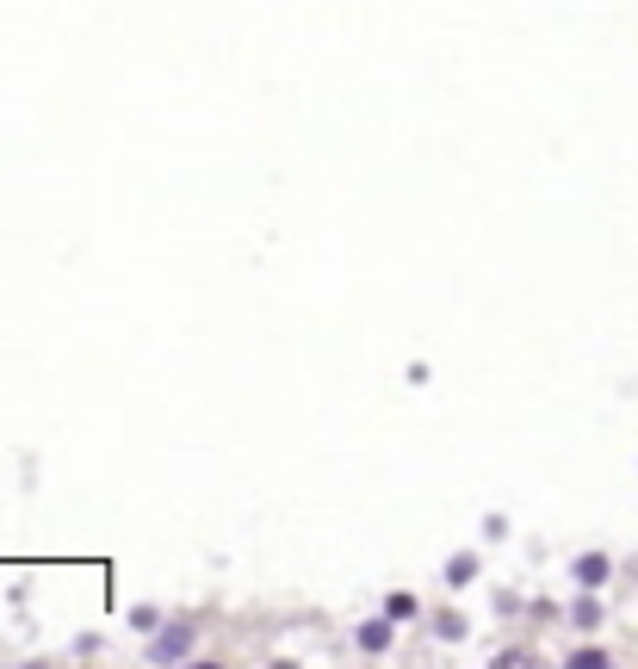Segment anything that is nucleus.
<instances>
[{
    "label": "nucleus",
    "mask_w": 638,
    "mask_h": 669,
    "mask_svg": "<svg viewBox=\"0 0 638 669\" xmlns=\"http://www.w3.org/2000/svg\"><path fill=\"white\" fill-rule=\"evenodd\" d=\"M607 571H614V564H607L601 552H582L577 558V583H582V589H601V583H607Z\"/></svg>",
    "instance_id": "obj_2"
},
{
    "label": "nucleus",
    "mask_w": 638,
    "mask_h": 669,
    "mask_svg": "<svg viewBox=\"0 0 638 669\" xmlns=\"http://www.w3.org/2000/svg\"><path fill=\"white\" fill-rule=\"evenodd\" d=\"M471 576H478V558H453V564H446V583H453V589L471 583Z\"/></svg>",
    "instance_id": "obj_5"
},
{
    "label": "nucleus",
    "mask_w": 638,
    "mask_h": 669,
    "mask_svg": "<svg viewBox=\"0 0 638 669\" xmlns=\"http://www.w3.org/2000/svg\"><path fill=\"white\" fill-rule=\"evenodd\" d=\"M570 620H577V626H601V601L595 595H582L577 608H570Z\"/></svg>",
    "instance_id": "obj_4"
},
{
    "label": "nucleus",
    "mask_w": 638,
    "mask_h": 669,
    "mask_svg": "<svg viewBox=\"0 0 638 669\" xmlns=\"http://www.w3.org/2000/svg\"><path fill=\"white\" fill-rule=\"evenodd\" d=\"M385 613H390V620H416V595H390Z\"/></svg>",
    "instance_id": "obj_6"
},
{
    "label": "nucleus",
    "mask_w": 638,
    "mask_h": 669,
    "mask_svg": "<svg viewBox=\"0 0 638 669\" xmlns=\"http://www.w3.org/2000/svg\"><path fill=\"white\" fill-rule=\"evenodd\" d=\"M186 650H193V632H186V626H161L149 638V664H180Z\"/></svg>",
    "instance_id": "obj_1"
},
{
    "label": "nucleus",
    "mask_w": 638,
    "mask_h": 669,
    "mask_svg": "<svg viewBox=\"0 0 638 669\" xmlns=\"http://www.w3.org/2000/svg\"><path fill=\"white\" fill-rule=\"evenodd\" d=\"M434 632H441V638H465V620H453V613H441V620H434Z\"/></svg>",
    "instance_id": "obj_7"
},
{
    "label": "nucleus",
    "mask_w": 638,
    "mask_h": 669,
    "mask_svg": "<svg viewBox=\"0 0 638 669\" xmlns=\"http://www.w3.org/2000/svg\"><path fill=\"white\" fill-rule=\"evenodd\" d=\"M570 664H577V669H601V664H607V650H577Z\"/></svg>",
    "instance_id": "obj_8"
},
{
    "label": "nucleus",
    "mask_w": 638,
    "mask_h": 669,
    "mask_svg": "<svg viewBox=\"0 0 638 669\" xmlns=\"http://www.w3.org/2000/svg\"><path fill=\"white\" fill-rule=\"evenodd\" d=\"M353 638H360V650H366V657H378V650H390V620H366Z\"/></svg>",
    "instance_id": "obj_3"
}]
</instances>
